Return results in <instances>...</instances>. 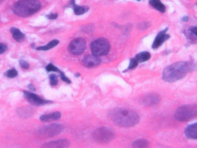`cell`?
<instances>
[{"instance_id": "obj_19", "label": "cell", "mask_w": 197, "mask_h": 148, "mask_svg": "<svg viewBox=\"0 0 197 148\" xmlns=\"http://www.w3.org/2000/svg\"><path fill=\"white\" fill-rule=\"evenodd\" d=\"M151 57L150 53L148 52H143L138 54L135 57L138 63H143L149 60Z\"/></svg>"}, {"instance_id": "obj_26", "label": "cell", "mask_w": 197, "mask_h": 148, "mask_svg": "<svg viewBox=\"0 0 197 148\" xmlns=\"http://www.w3.org/2000/svg\"><path fill=\"white\" fill-rule=\"evenodd\" d=\"M19 64H20V66H21L23 69H27L29 68V67H30L29 64H28L27 61H24V60H20L19 61Z\"/></svg>"}, {"instance_id": "obj_10", "label": "cell", "mask_w": 197, "mask_h": 148, "mask_svg": "<svg viewBox=\"0 0 197 148\" xmlns=\"http://www.w3.org/2000/svg\"><path fill=\"white\" fill-rule=\"evenodd\" d=\"M161 101V97L159 94L150 93L144 96L141 100V103L145 106H153L157 105Z\"/></svg>"}, {"instance_id": "obj_5", "label": "cell", "mask_w": 197, "mask_h": 148, "mask_svg": "<svg viewBox=\"0 0 197 148\" xmlns=\"http://www.w3.org/2000/svg\"><path fill=\"white\" fill-rule=\"evenodd\" d=\"M109 42L105 38H99L94 41L90 45V49L93 55L97 57L106 55L109 52Z\"/></svg>"}, {"instance_id": "obj_2", "label": "cell", "mask_w": 197, "mask_h": 148, "mask_svg": "<svg viewBox=\"0 0 197 148\" xmlns=\"http://www.w3.org/2000/svg\"><path fill=\"white\" fill-rule=\"evenodd\" d=\"M194 65L183 61L174 63L164 69L163 79L167 82H174L186 76L187 72L193 70Z\"/></svg>"}, {"instance_id": "obj_27", "label": "cell", "mask_w": 197, "mask_h": 148, "mask_svg": "<svg viewBox=\"0 0 197 148\" xmlns=\"http://www.w3.org/2000/svg\"><path fill=\"white\" fill-rule=\"evenodd\" d=\"M60 73L61 79L63 80L64 82H66L67 84H70L71 83V81L68 78L67 76H65L63 72L60 71Z\"/></svg>"}, {"instance_id": "obj_15", "label": "cell", "mask_w": 197, "mask_h": 148, "mask_svg": "<svg viewBox=\"0 0 197 148\" xmlns=\"http://www.w3.org/2000/svg\"><path fill=\"white\" fill-rule=\"evenodd\" d=\"M185 134L187 137L189 139L196 140L197 138V123L188 126L185 130Z\"/></svg>"}, {"instance_id": "obj_17", "label": "cell", "mask_w": 197, "mask_h": 148, "mask_svg": "<svg viewBox=\"0 0 197 148\" xmlns=\"http://www.w3.org/2000/svg\"><path fill=\"white\" fill-rule=\"evenodd\" d=\"M11 32L13 36V38L15 39L16 41L19 42H23L25 39V35L18 28L15 27H12L11 29Z\"/></svg>"}, {"instance_id": "obj_34", "label": "cell", "mask_w": 197, "mask_h": 148, "mask_svg": "<svg viewBox=\"0 0 197 148\" xmlns=\"http://www.w3.org/2000/svg\"><path fill=\"white\" fill-rule=\"evenodd\" d=\"M75 76H80V74H76V75H75Z\"/></svg>"}, {"instance_id": "obj_18", "label": "cell", "mask_w": 197, "mask_h": 148, "mask_svg": "<svg viewBox=\"0 0 197 148\" xmlns=\"http://www.w3.org/2000/svg\"><path fill=\"white\" fill-rule=\"evenodd\" d=\"M149 4L156 10L161 13H164L165 12L166 8L160 0H150Z\"/></svg>"}, {"instance_id": "obj_30", "label": "cell", "mask_w": 197, "mask_h": 148, "mask_svg": "<svg viewBox=\"0 0 197 148\" xmlns=\"http://www.w3.org/2000/svg\"><path fill=\"white\" fill-rule=\"evenodd\" d=\"M7 46L3 43H0V54L4 53L7 50Z\"/></svg>"}, {"instance_id": "obj_20", "label": "cell", "mask_w": 197, "mask_h": 148, "mask_svg": "<svg viewBox=\"0 0 197 148\" xmlns=\"http://www.w3.org/2000/svg\"><path fill=\"white\" fill-rule=\"evenodd\" d=\"M133 146L135 148H148L149 146V142L144 139H140L135 140L133 143Z\"/></svg>"}, {"instance_id": "obj_11", "label": "cell", "mask_w": 197, "mask_h": 148, "mask_svg": "<svg viewBox=\"0 0 197 148\" xmlns=\"http://www.w3.org/2000/svg\"><path fill=\"white\" fill-rule=\"evenodd\" d=\"M101 63V59L94 55H88L82 60V64L87 68H93Z\"/></svg>"}, {"instance_id": "obj_12", "label": "cell", "mask_w": 197, "mask_h": 148, "mask_svg": "<svg viewBox=\"0 0 197 148\" xmlns=\"http://www.w3.org/2000/svg\"><path fill=\"white\" fill-rule=\"evenodd\" d=\"M167 30H168V28H165V30L160 31L159 33L157 34L155 38V40L153 43L152 48L153 49H157L160 46L163 44L164 42L165 41H167L168 39L170 38V36L168 34H167Z\"/></svg>"}, {"instance_id": "obj_21", "label": "cell", "mask_w": 197, "mask_h": 148, "mask_svg": "<svg viewBox=\"0 0 197 148\" xmlns=\"http://www.w3.org/2000/svg\"><path fill=\"white\" fill-rule=\"evenodd\" d=\"M58 43H59V41L58 40L54 39V40L50 41L46 45L41 46L38 47L37 48V49L38 50H48L52 48H53L56 46H57L58 44Z\"/></svg>"}, {"instance_id": "obj_28", "label": "cell", "mask_w": 197, "mask_h": 148, "mask_svg": "<svg viewBox=\"0 0 197 148\" xmlns=\"http://www.w3.org/2000/svg\"><path fill=\"white\" fill-rule=\"evenodd\" d=\"M149 26V24L148 23H140L138 25V28L141 30H146Z\"/></svg>"}, {"instance_id": "obj_1", "label": "cell", "mask_w": 197, "mask_h": 148, "mask_svg": "<svg viewBox=\"0 0 197 148\" xmlns=\"http://www.w3.org/2000/svg\"><path fill=\"white\" fill-rule=\"evenodd\" d=\"M109 117L117 125L129 127L136 125L139 122V116L135 110L127 108H116L111 110Z\"/></svg>"}, {"instance_id": "obj_23", "label": "cell", "mask_w": 197, "mask_h": 148, "mask_svg": "<svg viewBox=\"0 0 197 148\" xmlns=\"http://www.w3.org/2000/svg\"><path fill=\"white\" fill-rule=\"evenodd\" d=\"M138 63H139L137 61V60H136L135 58L131 59V60H130V63H129V68L127 69V70L133 69H135V67H137V66H138Z\"/></svg>"}, {"instance_id": "obj_16", "label": "cell", "mask_w": 197, "mask_h": 148, "mask_svg": "<svg viewBox=\"0 0 197 148\" xmlns=\"http://www.w3.org/2000/svg\"><path fill=\"white\" fill-rule=\"evenodd\" d=\"M61 116V114L58 112H54L52 114H46L42 115L40 117V120L43 122H48L59 119Z\"/></svg>"}, {"instance_id": "obj_31", "label": "cell", "mask_w": 197, "mask_h": 148, "mask_svg": "<svg viewBox=\"0 0 197 148\" xmlns=\"http://www.w3.org/2000/svg\"><path fill=\"white\" fill-rule=\"evenodd\" d=\"M189 31H191V33H192L195 37L197 36V27H191Z\"/></svg>"}, {"instance_id": "obj_9", "label": "cell", "mask_w": 197, "mask_h": 148, "mask_svg": "<svg viewBox=\"0 0 197 148\" xmlns=\"http://www.w3.org/2000/svg\"><path fill=\"white\" fill-rule=\"evenodd\" d=\"M24 97L29 103L35 106L43 105L51 103L49 101L42 99L34 93L29 91H24Z\"/></svg>"}, {"instance_id": "obj_24", "label": "cell", "mask_w": 197, "mask_h": 148, "mask_svg": "<svg viewBox=\"0 0 197 148\" xmlns=\"http://www.w3.org/2000/svg\"><path fill=\"white\" fill-rule=\"evenodd\" d=\"M46 69L47 71H49V72H60V71L59 70V69L57 68L56 67H55L54 65L52 64H49L46 67Z\"/></svg>"}, {"instance_id": "obj_25", "label": "cell", "mask_w": 197, "mask_h": 148, "mask_svg": "<svg viewBox=\"0 0 197 148\" xmlns=\"http://www.w3.org/2000/svg\"><path fill=\"white\" fill-rule=\"evenodd\" d=\"M50 79V84L52 86H56L57 84H58V79H57V76H56L55 75L52 74V75H50L49 76Z\"/></svg>"}, {"instance_id": "obj_4", "label": "cell", "mask_w": 197, "mask_h": 148, "mask_svg": "<svg viewBox=\"0 0 197 148\" xmlns=\"http://www.w3.org/2000/svg\"><path fill=\"white\" fill-rule=\"evenodd\" d=\"M197 116V106L195 104L186 105L180 106L176 110L174 116L180 122H188L196 118Z\"/></svg>"}, {"instance_id": "obj_7", "label": "cell", "mask_w": 197, "mask_h": 148, "mask_svg": "<svg viewBox=\"0 0 197 148\" xmlns=\"http://www.w3.org/2000/svg\"><path fill=\"white\" fill-rule=\"evenodd\" d=\"M64 129L63 126L58 124H53L42 127L38 131L39 135L42 138H51L61 133Z\"/></svg>"}, {"instance_id": "obj_13", "label": "cell", "mask_w": 197, "mask_h": 148, "mask_svg": "<svg viewBox=\"0 0 197 148\" xmlns=\"http://www.w3.org/2000/svg\"><path fill=\"white\" fill-rule=\"evenodd\" d=\"M69 145L70 142L69 140L65 139H61L46 143L42 145V147L46 148H67Z\"/></svg>"}, {"instance_id": "obj_32", "label": "cell", "mask_w": 197, "mask_h": 148, "mask_svg": "<svg viewBox=\"0 0 197 148\" xmlns=\"http://www.w3.org/2000/svg\"><path fill=\"white\" fill-rule=\"evenodd\" d=\"M28 87H29V89H30V90H31L35 91V89L34 86H33V84H29V85H28Z\"/></svg>"}, {"instance_id": "obj_35", "label": "cell", "mask_w": 197, "mask_h": 148, "mask_svg": "<svg viewBox=\"0 0 197 148\" xmlns=\"http://www.w3.org/2000/svg\"><path fill=\"white\" fill-rule=\"evenodd\" d=\"M137 1H140V0H137Z\"/></svg>"}, {"instance_id": "obj_22", "label": "cell", "mask_w": 197, "mask_h": 148, "mask_svg": "<svg viewBox=\"0 0 197 148\" xmlns=\"http://www.w3.org/2000/svg\"><path fill=\"white\" fill-rule=\"evenodd\" d=\"M18 74V71L16 70L15 69H9L8 71L5 73V75L8 78H15L16 76H17Z\"/></svg>"}, {"instance_id": "obj_6", "label": "cell", "mask_w": 197, "mask_h": 148, "mask_svg": "<svg viewBox=\"0 0 197 148\" xmlns=\"http://www.w3.org/2000/svg\"><path fill=\"white\" fill-rule=\"evenodd\" d=\"M116 136L114 130L103 127L95 130L93 134V139L98 143L105 144L113 140Z\"/></svg>"}, {"instance_id": "obj_3", "label": "cell", "mask_w": 197, "mask_h": 148, "mask_svg": "<svg viewBox=\"0 0 197 148\" xmlns=\"http://www.w3.org/2000/svg\"><path fill=\"white\" fill-rule=\"evenodd\" d=\"M41 5L38 0H19L13 5L12 11L18 16H30L40 10Z\"/></svg>"}, {"instance_id": "obj_29", "label": "cell", "mask_w": 197, "mask_h": 148, "mask_svg": "<svg viewBox=\"0 0 197 148\" xmlns=\"http://www.w3.org/2000/svg\"><path fill=\"white\" fill-rule=\"evenodd\" d=\"M46 18L50 20H54L57 19L58 18V14L57 13H50L49 15L46 16Z\"/></svg>"}, {"instance_id": "obj_33", "label": "cell", "mask_w": 197, "mask_h": 148, "mask_svg": "<svg viewBox=\"0 0 197 148\" xmlns=\"http://www.w3.org/2000/svg\"><path fill=\"white\" fill-rule=\"evenodd\" d=\"M182 20L184 22H187L189 20V18L187 16H184L182 18Z\"/></svg>"}, {"instance_id": "obj_14", "label": "cell", "mask_w": 197, "mask_h": 148, "mask_svg": "<svg viewBox=\"0 0 197 148\" xmlns=\"http://www.w3.org/2000/svg\"><path fill=\"white\" fill-rule=\"evenodd\" d=\"M69 5L73 9V12L76 15H81L87 12L89 8L87 6H79L75 4V0H71Z\"/></svg>"}, {"instance_id": "obj_8", "label": "cell", "mask_w": 197, "mask_h": 148, "mask_svg": "<svg viewBox=\"0 0 197 148\" xmlns=\"http://www.w3.org/2000/svg\"><path fill=\"white\" fill-rule=\"evenodd\" d=\"M86 48V42L82 38L73 39L68 46L69 52L73 55H80L83 54Z\"/></svg>"}]
</instances>
